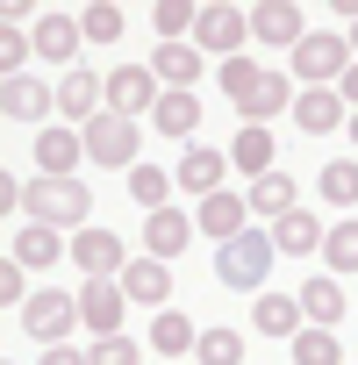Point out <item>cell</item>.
<instances>
[{
    "label": "cell",
    "instance_id": "obj_1",
    "mask_svg": "<svg viewBox=\"0 0 358 365\" xmlns=\"http://www.w3.org/2000/svg\"><path fill=\"white\" fill-rule=\"evenodd\" d=\"M223 93H230V108L244 115V122H272V115H294V79H280V72H265V65H251V58H230L223 65Z\"/></svg>",
    "mask_w": 358,
    "mask_h": 365
},
{
    "label": "cell",
    "instance_id": "obj_2",
    "mask_svg": "<svg viewBox=\"0 0 358 365\" xmlns=\"http://www.w3.org/2000/svg\"><path fill=\"white\" fill-rule=\"evenodd\" d=\"M272 258H280L272 230H265V222H251L237 244H223V258H215V279H223V287H237V294H265V272H272Z\"/></svg>",
    "mask_w": 358,
    "mask_h": 365
},
{
    "label": "cell",
    "instance_id": "obj_3",
    "mask_svg": "<svg viewBox=\"0 0 358 365\" xmlns=\"http://www.w3.org/2000/svg\"><path fill=\"white\" fill-rule=\"evenodd\" d=\"M86 187H79V179H29V222H51V230H65V237H79V230H93L86 222Z\"/></svg>",
    "mask_w": 358,
    "mask_h": 365
},
{
    "label": "cell",
    "instance_id": "obj_4",
    "mask_svg": "<svg viewBox=\"0 0 358 365\" xmlns=\"http://www.w3.org/2000/svg\"><path fill=\"white\" fill-rule=\"evenodd\" d=\"M351 65H358V58H351V36H337V29H308V36L294 43V79H301V86H344Z\"/></svg>",
    "mask_w": 358,
    "mask_h": 365
},
{
    "label": "cell",
    "instance_id": "obj_5",
    "mask_svg": "<svg viewBox=\"0 0 358 365\" xmlns=\"http://www.w3.org/2000/svg\"><path fill=\"white\" fill-rule=\"evenodd\" d=\"M194 43H201V58H244V43H251V8H230V0H208L201 8V29H194Z\"/></svg>",
    "mask_w": 358,
    "mask_h": 365
},
{
    "label": "cell",
    "instance_id": "obj_6",
    "mask_svg": "<svg viewBox=\"0 0 358 365\" xmlns=\"http://www.w3.org/2000/svg\"><path fill=\"white\" fill-rule=\"evenodd\" d=\"M136 143H143V122H129V115H101V122L86 129V158L108 165V172H136V165H143Z\"/></svg>",
    "mask_w": 358,
    "mask_h": 365
},
{
    "label": "cell",
    "instance_id": "obj_7",
    "mask_svg": "<svg viewBox=\"0 0 358 365\" xmlns=\"http://www.w3.org/2000/svg\"><path fill=\"white\" fill-rule=\"evenodd\" d=\"M22 329H29L44 351L72 344V329H79V294H58V287H44V294L22 308Z\"/></svg>",
    "mask_w": 358,
    "mask_h": 365
},
{
    "label": "cell",
    "instance_id": "obj_8",
    "mask_svg": "<svg viewBox=\"0 0 358 365\" xmlns=\"http://www.w3.org/2000/svg\"><path fill=\"white\" fill-rule=\"evenodd\" d=\"M158 101H165V86H158L150 65H115V72H108V115L143 122V115H158Z\"/></svg>",
    "mask_w": 358,
    "mask_h": 365
},
{
    "label": "cell",
    "instance_id": "obj_9",
    "mask_svg": "<svg viewBox=\"0 0 358 365\" xmlns=\"http://www.w3.org/2000/svg\"><path fill=\"white\" fill-rule=\"evenodd\" d=\"M58 115H65L72 129H93V122L108 115V72H86V65H72V72L58 79Z\"/></svg>",
    "mask_w": 358,
    "mask_h": 365
},
{
    "label": "cell",
    "instance_id": "obj_10",
    "mask_svg": "<svg viewBox=\"0 0 358 365\" xmlns=\"http://www.w3.org/2000/svg\"><path fill=\"white\" fill-rule=\"evenodd\" d=\"M237 165H230V150H215V143H187L179 150V194H194V201H208V194H223V179H230Z\"/></svg>",
    "mask_w": 358,
    "mask_h": 365
},
{
    "label": "cell",
    "instance_id": "obj_11",
    "mask_svg": "<svg viewBox=\"0 0 358 365\" xmlns=\"http://www.w3.org/2000/svg\"><path fill=\"white\" fill-rule=\"evenodd\" d=\"M79 158H86V129L72 122L36 129V179H79Z\"/></svg>",
    "mask_w": 358,
    "mask_h": 365
},
{
    "label": "cell",
    "instance_id": "obj_12",
    "mask_svg": "<svg viewBox=\"0 0 358 365\" xmlns=\"http://www.w3.org/2000/svg\"><path fill=\"white\" fill-rule=\"evenodd\" d=\"M122 315H129L122 279H86V287H79V322H86L93 344H101V336H122Z\"/></svg>",
    "mask_w": 358,
    "mask_h": 365
},
{
    "label": "cell",
    "instance_id": "obj_13",
    "mask_svg": "<svg viewBox=\"0 0 358 365\" xmlns=\"http://www.w3.org/2000/svg\"><path fill=\"white\" fill-rule=\"evenodd\" d=\"M194 230H201L208 244H237V237L251 230V201L223 187V194H208V201H194Z\"/></svg>",
    "mask_w": 358,
    "mask_h": 365
},
{
    "label": "cell",
    "instance_id": "obj_14",
    "mask_svg": "<svg viewBox=\"0 0 358 365\" xmlns=\"http://www.w3.org/2000/svg\"><path fill=\"white\" fill-rule=\"evenodd\" d=\"M72 265H79L86 279H122L129 244H122L115 230H101V222H93V230H79V237H72Z\"/></svg>",
    "mask_w": 358,
    "mask_h": 365
},
{
    "label": "cell",
    "instance_id": "obj_15",
    "mask_svg": "<svg viewBox=\"0 0 358 365\" xmlns=\"http://www.w3.org/2000/svg\"><path fill=\"white\" fill-rule=\"evenodd\" d=\"M0 115H8V122H44V115H58V86H44L29 72L0 79Z\"/></svg>",
    "mask_w": 358,
    "mask_h": 365
},
{
    "label": "cell",
    "instance_id": "obj_16",
    "mask_svg": "<svg viewBox=\"0 0 358 365\" xmlns=\"http://www.w3.org/2000/svg\"><path fill=\"white\" fill-rule=\"evenodd\" d=\"M294 122H301L308 136H329V129L351 122V101H344L337 86H301V93H294Z\"/></svg>",
    "mask_w": 358,
    "mask_h": 365
},
{
    "label": "cell",
    "instance_id": "obj_17",
    "mask_svg": "<svg viewBox=\"0 0 358 365\" xmlns=\"http://www.w3.org/2000/svg\"><path fill=\"white\" fill-rule=\"evenodd\" d=\"M122 294H129V308H165V301H172V265L150 258V251L129 258V265H122Z\"/></svg>",
    "mask_w": 358,
    "mask_h": 365
},
{
    "label": "cell",
    "instance_id": "obj_18",
    "mask_svg": "<svg viewBox=\"0 0 358 365\" xmlns=\"http://www.w3.org/2000/svg\"><path fill=\"white\" fill-rule=\"evenodd\" d=\"M251 36H258V43H280V51H294V43L308 36V15L294 8V0H258V8H251Z\"/></svg>",
    "mask_w": 358,
    "mask_h": 365
},
{
    "label": "cell",
    "instance_id": "obj_19",
    "mask_svg": "<svg viewBox=\"0 0 358 365\" xmlns=\"http://www.w3.org/2000/svg\"><path fill=\"white\" fill-rule=\"evenodd\" d=\"M201 230H194V215L187 208H158V215H143V251L150 258H179Z\"/></svg>",
    "mask_w": 358,
    "mask_h": 365
},
{
    "label": "cell",
    "instance_id": "obj_20",
    "mask_svg": "<svg viewBox=\"0 0 358 365\" xmlns=\"http://www.w3.org/2000/svg\"><path fill=\"white\" fill-rule=\"evenodd\" d=\"M251 222H287L294 208H301V187H294V179L287 172H265V179H251Z\"/></svg>",
    "mask_w": 358,
    "mask_h": 365
},
{
    "label": "cell",
    "instance_id": "obj_21",
    "mask_svg": "<svg viewBox=\"0 0 358 365\" xmlns=\"http://www.w3.org/2000/svg\"><path fill=\"white\" fill-rule=\"evenodd\" d=\"M8 258H15V265H58V258H72V244H65V230H51V222H22L15 244H8Z\"/></svg>",
    "mask_w": 358,
    "mask_h": 365
},
{
    "label": "cell",
    "instance_id": "obj_22",
    "mask_svg": "<svg viewBox=\"0 0 358 365\" xmlns=\"http://www.w3.org/2000/svg\"><path fill=\"white\" fill-rule=\"evenodd\" d=\"M150 72H158V86L201 93V43H158V51H150Z\"/></svg>",
    "mask_w": 358,
    "mask_h": 365
},
{
    "label": "cell",
    "instance_id": "obj_23",
    "mask_svg": "<svg viewBox=\"0 0 358 365\" xmlns=\"http://www.w3.org/2000/svg\"><path fill=\"white\" fill-rule=\"evenodd\" d=\"M79 43H86L79 15H44V22H36V58H51V65H65V72H72Z\"/></svg>",
    "mask_w": 358,
    "mask_h": 365
},
{
    "label": "cell",
    "instance_id": "obj_24",
    "mask_svg": "<svg viewBox=\"0 0 358 365\" xmlns=\"http://www.w3.org/2000/svg\"><path fill=\"white\" fill-rule=\"evenodd\" d=\"M301 315H308L315 329H337V315H344V279H337V272H308V279H301Z\"/></svg>",
    "mask_w": 358,
    "mask_h": 365
},
{
    "label": "cell",
    "instance_id": "obj_25",
    "mask_svg": "<svg viewBox=\"0 0 358 365\" xmlns=\"http://www.w3.org/2000/svg\"><path fill=\"white\" fill-rule=\"evenodd\" d=\"M322 237H329V222H315V208H294L287 222H272L280 258H308V251H322Z\"/></svg>",
    "mask_w": 358,
    "mask_h": 365
},
{
    "label": "cell",
    "instance_id": "obj_26",
    "mask_svg": "<svg viewBox=\"0 0 358 365\" xmlns=\"http://www.w3.org/2000/svg\"><path fill=\"white\" fill-rule=\"evenodd\" d=\"M301 329H308L301 294H272V287H265V294H258V336H287V344H294Z\"/></svg>",
    "mask_w": 358,
    "mask_h": 365
},
{
    "label": "cell",
    "instance_id": "obj_27",
    "mask_svg": "<svg viewBox=\"0 0 358 365\" xmlns=\"http://www.w3.org/2000/svg\"><path fill=\"white\" fill-rule=\"evenodd\" d=\"M150 129H165V136H179V143H187V136L201 129V93H187V86H165V101H158Z\"/></svg>",
    "mask_w": 358,
    "mask_h": 365
},
{
    "label": "cell",
    "instance_id": "obj_28",
    "mask_svg": "<svg viewBox=\"0 0 358 365\" xmlns=\"http://www.w3.org/2000/svg\"><path fill=\"white\" fill-rule=\"evenodd\" d=\"M230 165H237L244 179H265V172H280V165H272V129L244 122V129H237V143H230Z\"/></svg>",
    "mask_w": 358,
    "mask_h": 365
},
{
    "label": "cell",
    "instance_id": "obj_29",
    "mask_svg": "<svg viewBox=\"0 0 358 365\" xmlns=\"http://www.w3.org/2000/svg\"><path fill=\"white\" fill-rule=\"evenodd\" d=\"M194 344H201L194 315H172V308H158V315H150V351H158V358H187Z\"/></svg>",
    "mask_w": 358,
    "mask_h": 365
},
{
    "label": "cell",
    "instance_id": "obj_30",
    "mask_svg": "<svg viewBox=\"0 0 358 365\" xmlns=\"http://www.w3.org/2000/svg\"><path fill=\"white\" fill-rule=\"evenodd\" d=\"M315 194H322L329 208H358V158H329V165L315 172Z\"/></svg>",
    "mask_w": 358,
    "mask_h": 365
},
{
    "label": "cell",
    "instance_id": "obj_31",
    "mask_svg": "<svg viewBox=\"0 0 358 365\" xmlns=\"http://www.w3.org/2000/svg\"><path fill=\"white\" fill-rule=\"evenodd\" d=\"M322 272H358V215H344V222H329V237H322Z\"/></svg>",
    "mask_w": 358,
    "mask_h": 365
},
{
    "label": "cell",
    "instance_id": "obj_32",
    "mask_svg": "<svg viewBox=\"0 0 358 365\" xmlns=\"http://www.w3.org/2000/svg\"><path fill=\"white\" fill-rule=\"evenodd\" d=\"M172 187H179V179H172V172H158V165H136V172H129V201H136L143 215L172 208Z\"/></svg>",
    "mask_w": 358,
    "mask_h": 365
},
{
    "label": "cell",
    "instance_id": "obj_33",
    "mask_svg": "<svg viewBox=\"0 0 358 365\" xmlns=\"http://www.w3.org/2000/svg\"><path fill=\"white\" fill-rule=\"evenodd\" d=\"M150 29H158L165 43H187V29H201V8H194V0H158V8H150Z\"/></svg>",
    "mask_w": 358,
    "mask_h": 365
},
{
    "label": "cell",
    "instance_id": "obj_34",
    "mask_svg": "<svg viewBox=\"0 0 358 365\" xmlns=\"http://www.w3.org/2000/svg\"><path fill=\"white\" fill-rule=\"evenodd\" d=\"M294 365H344V344H337V329H301L294 336Z\"/></svg>",
    "mask_w": 358,
    "mask_h": 365
},
{
    "label": "cell",
    "instance_id": "obj_35",
    "mask_svg": "<svg viewBox=\"0 0 358 365\" xmlns=\"http://www.w3.org/2000/svg\"><path fill=\"white\" fill-rule=\"evenodd\" d=\"M194 358L201 365H244V329H201Z\"/></svg>",
    "mask_w": 358,
    "mask_h": 365
},
{
    "label": "cell",
    "instance_id": "obj_36",
    "mask_svg": "<svg viewBox=\"0 0 358 365\" xmlns=\"http://www.w3.org/2000/svg\"><path fill=\"white\" fill-rule=\"evenodd\" d=\"M79 29H86V43H115V36H122V8H108V0H93V8L79 15Z\"/></svg>",
    "mask_w": 358,
    "mask_h": 365
},
{
    "label": "cell",
    "instance_id": "obj_37",
    "mask_svg": "<svg viewBox=\"0 0 358 365\" xmlns=\"http://www.w3.org/2000/svg\"><path fill=\"white\" fill-rule=\"evenodd\" d=\"M29 51H36V36H29V29H0V65H8V79H15V72H29Z\"/></svg>",
    "mask_w": 358,
    "mask_h": 365
},
{
    "label": "cell",
    "instance_id": "obj_38",
    "mask_svg": "<svg viewBox=\"0 0 358 365\" xmlns=\"http://www.w3.org/2000/svg\"><path fill=\"white\" fill-rule=\"evenodd\" d=\"M86 358H93V365H143V351H136L129 336H101V344H86Z\"/></svg>",
    "mask_w": 358,
    "mask_h": 365
},
{
    "label": "cell",
    "instance_id": "obj_39",
    "mask_svg": "<svg viewBox=\"0 0 358 365\" xmlns=\"http://www.w3.org/2000/svg\"><path fill=\"white\" fill-rule=\"evenodd\" d=\"M36 365H93V358H86V351H72V344H58V351H44Z\"/></svg>",
    "mask_w": 358,
    "mask_h": 365
},
{
    "label": "cell",
    "instance_id": "obj_40",
    "mask_svg": "<svg viewBox=\"0 0 358 365\" xmlns=\"http://www.w3.org/2000/svg\"><path fill=\"white\" fill-rule=\"evenodd\" d=\"M337 93H344V101H351V108H358V65H351V72H344V86H337Z\"/></svg>",
    "mask_w": 358,
    "mask_h": 365
},
{
    "label": "cell",
    "instance_id": "obj_41",
    "mask_svg": "<svg viewBox=\"0 0 358 365\" xmlns=\"http://www.w3.org/2000/svg\"><path fill=\"white\" fill-rule=\"evenodd\" d=\"M344 136H351V143H358V108H351V122H344Z\"/></svg>",
    "mask_w": 358,
    "mask_h": 365
},
{
    "label": "cell",
    "instance_id": "obj_42",
    "mask_svg": "<svg viewBox=\"0 0 358 365\" xmlns=\"http://www.w3.org/2000/svg\"><path fill=\"white\" fill-rule=\"evenodd\" d=\"M351 58H358V22H351Z\"/></svg>",
    "mask_w": 358,
    "mask_h": 365
},
{
    "label": "cell",
    "instance_id": "obj_43",
    "mask_svg": "<svg viewBox=\"0 0 358 365\" xmlns=\"http://www.w3.org/2000/svg\"><path fill=\"white\" fill-rule=\"evenodd\" d=\"M8 365H15V358H8Z\"/></svg>",
    "mask_w": 358,
    "mask_h": 365
}]
</instances>
